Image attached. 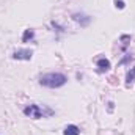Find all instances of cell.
<instances>
[{"mask_svg":"<svg viewBox=\"0 0 135 135\" xmlns=\"http://www.w3.org/2000/svg\"><path fill=\"white\" fill-rule=\"evenodd\" d=\"M24 115L28 116V118H32V119H39V118H44L47 113H44V110H42L39 105L32 104V105H27V107L24 108Z\"/></svg>","mask_w":135,"mask_h":135,"instance_id":"2","label":"cell"},{"mask_svg":"<svg viewBox=\"0 0 135 135\" xmlns=\"http://www.w3.org/2000/svg\"><path fill=\"white\" fill-rule=\"evenodd\" d=\"M108 110H110V112L113 110V102H108Z\"/></svg>","mask_w":135,"mask_h":135,"instance_id":"11","label":"cell"},{"mask_svg":"<svg viewBox=\"0 0 135 135\" xmlns=\"http://www.w3.org/2000/svg\"><path fill=\"white\" fill-rule=\"evenodd\" d=\"M11 57L14 60H32L33 50H30V49H21V50H16Z\"/></svg>","mask_w":135,"mask_h":135,"instance_id":"3","label":"cell"},{"mask_svg":"<svg viewBox=\"0 0 135 135\" xmlns=\"http://www.w3.org/2000/svg\"><path fill=\"white\" fill-rule=\"evenodd\" d=\"M72 17H74V21L80 22V24H82L83 27H85V25H88V24H90V21H91V19H90L88 16H85V14H79V13H75V14H74Z\"/></svg>","mask_w":135,"mask_h":135,"instance_id":"5","label":"cell"},{"mask_svg":"<svg viewBox=\"0 0 135 135\" xmlns=\"http://www.w3.org/2000/svg\"><path fill=\"white\" fill-rule=\"evenodd\" d=\"M79 134H80V129H79L75 124L66 126V127H65V132H63V135H79Z\"/></svg>","mask_w":135,"mask_h":135,"instance_id":"6","label":"cell"},{"mask_svg":"<svg viewBox=\"0 0 135 135\" xmlns=\"http://www.w3.org/2000/svg\"><path fill=\"white\" fill-rule=\"evenodd\" d=\"M115 6H116V8H119V9H123V8L126 6V3H124L123 0H115Z\"/></svg>","mask_w":135,"mask_h":135,"instance_id":"9","label":"cell"},{"mask_svg":"<svg viewBox=\"0 0 135 135\" xmlns=\"http://www.w3.org/2000/svg\"><path fill=\"white\" fill-rule=\"evenodd\" d=\"M35 38V32L33 30H30V28H27V30H24V35H22V42H28L30 39H33Z\"/></svg>","mask_w":135,"mask_h":135,"instance_id":"8","label":"cell"},{"mask_svg":"<svg viewBox=\"0 0 135 135\" xmlns=\"http://www.w3.org/2000/svg\"><path fill=\"white\" fill-rule=\"evenodd\" d=\"M96 65H98V68H99V69H98L99 72H107V71L112 68L110 61H108L107 58H99V60L96 61Z\"/></svg>","mask_w":135,"mask_h":135,"instance_id":"4","label":"cell"},{"mask_svg":"<svg viewBox=\"0 0 135 135\" xmlns=\"http://www.w3.org/2000/svg\"><path fill=\"white\" fill-rule=\"evenodd\" d=\"M66 82L68 77L61 72H49V74H44L39 77V83L47 88H60V86L66 85Z\"/></svg>","mask_w":135,"mask_h":135,"instance_id":"1","label":"cell"},{"mask_svg":"<svg viewBox=\"0 0 135 135\" xmlns=\"http://www.w3.org/2000/svg\"><path fill=\"white\" fill-rule=\"evenodd\" d=\"M129 60H132V57H131V55H126V58H123V60L119 61V65H124V63H127Z\"/></svg>","mask_w":135,"mask_h":135,"instance_id":"10","label":"cell"},{"mask_svg":"<svg viewBox=\"0 0 135 135\" xmlns=\"http://www.w3.org/2000/svg\"><path fill=\"white\" fill-rule=\"evenodd\" d=\"M135 80V66L127 72V75H126V86H131L132 83H134Z\"/></svg>","mask_w":135,"mask_h":135,"instance_id":"7","label":"cell"}]
</instances>
